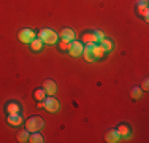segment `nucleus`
Instances as JSON below:
<instances>
[{
    "label": "nucleus",
    "instance_id": "f257e3e1",
    "mask_svg": "<svg viewBox=\"0 0 149 143\" xmlns=\"http://www.w3.org/2000/svg\"><path fill=\"white\" fill-rule=\"evenodd\" d=\"M105 51L98 43H86V48L83 49V56L87 62H94L98 60L100 57H103Z\"/></svg>",
    "mask_w": 149,
    "mask_h": 143
},
{
    "label": "nucleus",
    "instance_id": "f03ea898",
    "mask_svg": "<svg viewBox=\"0 0 149 143\" xmlns=\"http://www.w3.org/2000/svg\"><path fill=\"white\" fill-rule=\"evenodd\" d=\"M38 38L43 41V45H54V43H57V40H59V35L56 34V30L45 27L38 32Z\"/></svg>",
    "mask_w": 149,
    "mask_h": 143
},
{
    "label": "nucleus",
    "instance_id": "7ed1b4c3",
    "mask_svg": "<svg viewBox=\"0 0 149 143\" xmlns=\"http://www.w3.org/2000/svg\"><path fill=\"white\" fill-rule=\"evenodd\" d=\"M43 126H45V121L40 116H30L26 121V129L29 130V134H32V132H40L43 129Z\"/></svg>",
    "mask_w": 149,
    "mask_h": 143
},
{
    "label": "nucleus",
    "instance_id": "20e7f679",
    "mask_svg": "<svg viewBox=\"0 0 149 143\" xmlns=\"http://www.w3.org/2000/svg\"><path fill=\"white\" fill-rule=\"evenodd\" d=\"M17 38H19L21 43L30 45V43L37 38V34H35V30H32V29H21L19 34H17Z\"/></svg>",
    "mask_w": 149,
    "mask_h": 143
},
{
    "label": "nucleus",
    "instance_id": "39448f33",
    "mask_svg": "<svg viewBox=\"0 0 149 143\" xmlns=\"http://www.w3.org/2000/svg\"><path fill=\"white\" fill-rule=\"evenodd\" d=\"M83 49H84V46H83V43L81 41H70L68 43V48H67V51H68V54L70 56H73V57H78V56H81L83 54Z\"/></svg>",
    "mask_w": 149,
    "mask_h": 143
},
{
    "label": "nucleus",
    "instance_id": "423d86ee",
    "mask_svg": "<svg viewBox=\"0 0 149 143\" xmlns=\"http://www.w3.org/2000/svg\"><path fill=\"white\" fill-rule=\"evenodd\" d=\"M43 105H45V108L48 110L49 113H56L59 110V100L57 99H54L52 95H48V97H45L43 100Z\"/></svg>",
    "mask_w": 149,
    "mask_h": 143
},
{
    "label": "nucleus",
    "instance_id": "0eeeda50",
    "mask_svg": "<svg viewBox=\"0 0 149 143\" xmlns=\"http://www.w3.org/2000/svg\"><path fill=\"white\" fill-rule=\"evenodd\" d=\"M59 38L62 41L70 43V41L74 40V32L72 30V29H62V30H60V34H59Z\"/></svg>",
    "mask_w": 149,
    "mask_h": 143
},
{
    "label": "nucleus",
    "instance_id": "6e6552de",
    "mask_svg": "<svg viewBox=\"0 0 149 143\" xmlns=\"http://www.w3.org/2000/svg\"><path fill=\"white\" fill-rule=\"evenodd\" d=\"M105 140L108 143H118V142H120V135L118 134L116 129H109V130L105 134Z\"/></svg>",
    "mask_w": 149,
    "mask_h": 143
},
{
    "label": "nucleus",
    "instance_id": "1a4fd4ad",
    "mask_svg": "<svg viewBox=\"0 0 149 143\" xmlns=\"http://www.w3.org/2000/svg\"><path fill=\"white\" fill-rule=\"evenodd\" d=\"M136 10L138 13L141 14V16L144 18V21H149V16H148V0H140V2L136 3Z\"/></svg>",
    "mask_w": 149,
    "mask_h": 143
},
{
    "label": "nucleus",
    "instance_id": "9d476101",
    "mask_svg": "<svg viewBox=\"0 0 149 143\" xmlns=\"http://www.w3.org/2000/svg\"><path fill=\"white\" fill-rule=\"evenodd\" d=\"M43 89L46 91V94H48V95H54L56 91H57V86H56V83L52 80H46L43 83Z\"/></svg>",
    "mask_w": 149,
    "mask_h": 143
},
{
    "label": "nucleus",
    "instance_id": "9b49d317",
    "mask_svg": "<svg viewBox=\"0 0 149 143\" xmlns=\"http://www.w3.org/2000/svg\"><path fill=\"white\" fill-rule=\"evenodd\" d=\"M6 121H8L10 126H21L22 124V116L19 113H13V114H8Z\"/></svg>",
    "mask_w": 149,
    "mask_h": 143
},
{
    "label": "nucleus",
    "instance_id": "f8f14e48",
    "mask_svg": "<svg viewBox=\"0 0 149 143\" xmlns=\"http://www.w3.org/2000/svg\"><path fill=\"white\" fill-rule=\"evenodd\" d=\"M83 41L84 43H98V41H100V38L97 37L95 32H86V34L83 35Z\"/></svg>",
    "mask_w": 149,
    "mask_h": 143
},
{
    "label": "nucleus",
    "instance_id": "ddd939ff",
    "mask_svg": "<svg viewBox=\"0 0 149 143\" xmlns=\"http://www.w3.org/2000/svg\"><path fill=\"white\" fill-rule=\"evenodd\" d=\"M118 134L120 135V138H127V137H130V129H129V126H125V124H119L118 126Z\"/></svg>",
    "mask_w": 149,
    "mask_h": 143
},
{
    "label": "nucleus",
    "instance_id": "4468645a",
    "mask_svg": "<svg viewBox=\"0 0 149 143\" xmlns=\"http://www.w3.org/2000/svg\"><path fill=\"white\" fill-rule=\"evenodd\" d=\"M6 113H8V114L21 113V107H19V103H16V102H10L8 105H6Z\"/></svg>",
    "mask_w": 149,
    "mask_h": 143
},
{
    "label": "nucleus",
    "instance_id": "2eb2a0df",
    "mask_svg": "<svg viewBox=\"0 0 149 143\" xmlns=\"http://www.w3.org/2000/svg\"><path fill=\"white\" fill-rule=\"evenodd\" d=\"M100 46L103 48L105 53H109L113 48H114V45H113L111 40H108V38H103V40H100Z\"/></svg>",
    "mask_w": 149,
    "mask_h": 143
},
{
    "label": "nucleus",
    "instance_id": "dca6fc26",
    "mask_svg": "<svg viewBox=\"0 0 149 143\" xmlns=\"http://www.w3.org/2000/svg\"><path fill=\"white\" fill-rule=\"evenodd\" d=\"M16 138H17V142H21V143L29 142V130H27V129L19 130V132H17V135H16Z\"/></svg>",
    "mask_w": 149,
    "mask_h": 143
},
{
    "label": "nucleus",
    "instance_id": "f3484780",
    "mask_svg": "<svg viewBox=\"0 0 149 143\" xmlns=\"http://www.w3.org/2000/svg\"><path fill=\"white\" fill-rule=\"evenodd\" d=\"M29 142H30V143H43L45 138L41 137L38 132H32V134L29 135Z\"/></svg>",
    "mask_w": 149,
    "mask_h": 143
},
{
    "label": "nucleus",
    "instance_id": "a211bd4d",
    "mask_svg": "<svg viewBox=\"0 0 149 143\" xmlns=\"http://www.w3.org/2000/svg\"><path fill=\"white\" fill-rule=\"evenodd\" d=\"M30 48H32V51H35V53L41 51V48H43V41H41L40 38H35V40L30 43Z\"/></svg>",
    "mask_w": 149,
    "mask_h": 143
},
{
    "label": "nucleus",
    "instance_id": "6ab92c4d",
    "mask_svg": "<svg viewBox=\"0 0 149 143\" xmlns=\"http://www.w3.org/2000/svg\"><path fill=\"white\" fill-rule=\"evenodd\" d=\"M33 97H35V100H45V97H46V91L43 88H38V89H35V92H33Z\"/></svg>",
    "mask_w": 149,
    "mask_h": 143
},
{
    "label": "nucleus",
    "instance_id": "aec40b11",
    "mask_svg": "<svg viewBox=\"0 0 149 143\" xmlns=\"http://www.w3.org/2000/svg\"><path fill=\"white\" fill-rule=\"evenodd\" d=\"M130 97H132L133 100H138V99L141 97V89L138 88V86L132 88V91H130Z\"/></svg>",
    "mask_w": 149,
    "mask_h": 143
},
{
    "label": "nucleus",
    "instance_id": "412c9836",
    "mask_svg": "<svg viewBox=\"0 0 149 143\" xmlns=\"http://www.w3.org/2000/svg\"><path fill=\"white\" fill-rule=\"evenodd\" d=\"M148 88H149V80H148V78H144L143 83H141V89H143V91H148Z\"/></svg>",
    "mask_w": 149,
    "mask_h": 143
},
{
    "label": "nucleus",
    "instance_id": "4be33fe9",
    "mask_svg": "<svg viewBox=\"0 0 149 143\" xmlns=\"http://www.w3.org/2000/svg\"><path fill=\"white\" fill-rule=\"evenodd\" d=\"M60 48L67 49V48H68V43H67V41H60Z\"/></svg>",
    "mask_w": 149,
    "mask_h": 143
}]
</instances>
